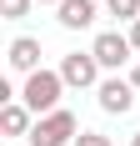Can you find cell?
<instances>
[{
	"label": "cell",
	"mask_w": 140,
	"mask_h": 146,
	"mask_svg": "<svg viewBox=\"0 0 140 146\" xmlns=\"http://www.w3.org/2000/svg\"><path fill=\"white\" fill-rule=\"evenodd\" d=\"M60 91H65V76L60 71H30L20 101H25L35 116H50V111H60Z\"/></svg>",
	"instance_id": "obj_1"
},
{
	"label": "cell",
	"mask_w": 140,
	"mask_h": 146,
	"mask_svg": "<svg viewBox=\"0 0 140 146\" xmlns=\"http://www.w3.org/2000/svg\"><path fill=\"white\" fill-rule=\"evenodd\" d=\"M75 136H80V121L70 111H50V116H35L25 141L30 146H75Z\"/></svg>",
	"instance_id": "obj_2"
},
{
	"label": "cell",
	"mask_w": 140,
	"mask_h": 146,
	"mask_svg": "<svg viewBox=\"0 0 140 146\" xmlns=\"http://www.w3.org/2000/svg\"><path fill=\"white\" fill-rule=\"evenodd\" d=\"M90 50H95L100 71H120V66L130 60V50H135V45H130V35H120V30H105V35H95V45H90Z\"/></svg>",
	"instance_id": "obj_3"
},
{
	"label": "cell",
	"mask_w": 140,
	"mask_h": 146,
	"mask_svg": "<svg viewBox=\"0 0 140 146\" xmlns=\"http://www.w3.org/2000/svg\"><path fill=\"white\" fill-rule=\"evenodd\" d=\"M60 76H65V86H95L100 81V60H95V50H75V56H65L60 60Z\"/></svg>",
	"instance_id": "obj_4"
},
{
	"label": "cell",
	"mask_w": 140,
	"mask_h": 146,
	"mask_svg": "<svg viewBox=\"0 0 140 146\" xmlns=\"http://www.w3.org/2000/svg\"><path fill=\"white\" fill-rule=\"evenodd\" d=\"M130 106H135V86L110 76V81H100V111H110V116H125Z\"/></svg>",
	"instance_id": "obj_5"
},
{
	"label": "cell",
	"mask_w": 140,
	"mask_h": 146,
	"mask_svg": "<svg viewBox=\"0 0 140 146\" xmlns=\"http://www.w3.org/2000/svg\"><path fill=\"white\" fill-rule=\"evenodd\" d=\"M5 60H10V71H25V76L40 71V40H35V35H15Z\"/></svg>",
	"instance_id": "obj_6"
},
{
	"label": "cell",
	"mask_w": 140,
	"mask_h": 146,
	"mask_svg": "<svg viewBox=\"0 0 140 146\" xmlns=\"http://www.w3.org/2000/svg\"><path fill=\"white\" fill-rule=\"evenodd\" d=\"M30 116H35V111H30L25 101H5L0 106V131L5 136H30V126H35Z\"/></svg>",
	"instance_id": "obj_7"
},
{
	"label": "cell",
	"mask_w": 140,
	"mask_h": 146,
	"mask_svg": "<svg viewBox=\"0 0 140 146\" xmlns=\"http://www.w3.org/2000/svg\"><path fill=\"white\" fill-rule=\"evenodd\" d=\"M95 20V0H60V25L65 30H85Z\"/></svg>",
	"instance_id": "obj_8"
},
{
	"label": "cell",
	"mask_w": 140,
	"mask_h": 146,
	"mask_svg": "<svg viewBox=\"0 0 140 146\" xmlns=\"http://www.w3.org/2000/svg\"><path fill=\"white\" fill-rule=\"evenodd\" d=\"M105 10L120 20H140V0H105Z\"/></svg>",
	"instance_id": "obj_9"
},
{
	"label": "cell",
	"mask_w": 140,
	"mask_h": 146,
	"mask_svg": "<svg viewBox=\"0 0 140 146\" xmlns=\"http://www.w3.org/2000/svg\"><path fill=\"white\" fill-rule=\"evenodd\" d=\"M25 10H30V0H0V15L5 20H20Z\"/></svg>",
	"instance_id": "obj_10"
},
{
	"label": "cell",
	"mask_w": 140,
	"mask_h": 146,
	"mask_svg": "<svg viewBox=\"0 0 140 146\" xmlns=\"http://www.w3.org/2000/svg\"><path fill=\"white\" fill-rule=\"evenodd\" d=\"M75 146H110V136H100V131H80V136H75Z\"/></svg>",
	"instance_id": "obj_11"
},
{
	"label": "cell",
	"mask_w": 140,
	"mask_h": 146,
	"mask_svg": "<svg viewBox=\"0 0 140 146\" xmlns=\"http://www.w3.org/2000/svg\"><path fill=\"white\" fill-rule=\"evenodd\" d=\"M125 35H130V45L140 50V20H130V30H125Z\"/></svg>",
	"instance_id": "obj_12"
},
{
	"label": "cell",
	"mask_w": 140,
	"mask_h": 146,
	"mask_svg": "<svg viewBox=\"0 0 140 146\" xmlns=\"http://www.w3.org/2000/svg\"><path fill=\"white\" fill-rule=\"evenodd\" d=\"M130 86H135V91H140V66H135V71H130Z\"/></svg>",
	"instance_id": "obj_13"
},
{
	"label": "cell",
	"mask_w": 140,
	"mask_h": 146,
	"mask_svg": "<svg viewBox=\"0 0 140 146\" xmlns=\"http://www.w3.org/2000/svg\"><path fill=\"white\" fill-rule=\"evenodd\" d=\"M130 146H140V131H135V136H130Z\"/></svg>",
	"instance_id": "obj_14"
},
{
	"label": "cell",
	"mask_w": 140,
	"mask_h": 146,
	"mask_svg": "<svg viewBox=\"0 0 140 146\" xmlns=\"http://www.w3.org/2000/svg\"><path fill=\"white\" fill-rule=\"evenodd\" d=\"M40 5H60V0H40Z\"/></svg>",
	"instance_id": "obj_15"
}]
</instances>
